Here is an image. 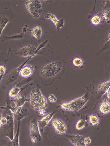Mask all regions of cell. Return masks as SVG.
I'll list each match as a JSON object with an SVG mask.
<instances>
[{
    "label": "cell",
    "mask_w": 110,
    "mask_h": 146,
    "mask_svg": "<svg viewBox=\"0 0 110 146\" xmlns=\"http://www.w3.org/2000/svg\"><path fill=\"white\" fill-rule=\"evenodd\" d=\"M38 112L39 114L41 116H44L46 115V111H45V110H44V109H41V110L38 111Z\"/></svg>",
    "instance_id": "cell-30"
},
{
    "label": "cell",
    "mask_w": 110,
    "mask_h": 146,
    "mask_svg": "<svg viewBox=\"0 0 110 146\" xmlns=\"http://www.w3.org/2000/svg\"><path fill=\"white\" fill-rule=\"evenodd\" d=\"M45 19H50L53 23L57 30H59L64 25V19H59L54 14L47 13L45 15Z\"/></svg>",
    "instance_id": "cell-11"
},
{
    "label": "cell",
    "mask_w": 110,
    "mask_h": 146,
    "mask_svg": "<svg viewBox=\"0 0 110 146\" xmlns=\"http://www.w3.org/2000/svg\"><path fill=\"white\" fill-rule=\"evenodd\" d=\"M30 136L33 143L41 141L42 136L40 131L38 121L36 119L32 120L30 125Z\"/></svg>",
    "instance_id": "cell-6"
},
{
    "label": "cell",
    "mask_w": 110,
    "mask_h": 146,
    "mask_svg": "<svg viewBox=\"0 0 110 146\" xmlns=\"http://www.w3.org/2000/svg\"><path fill=\"white\" fill-rule=\"evenodd\" d=\"M29 101V98L22 93H20L17 97L13 99V107L17 108L23 106L25 103Z\"/></svg>",
    "instance_id": "cell-14"
},
{
    "label": "cell",
    "mask_w": 110,
    "mask_h": 146,
    "mask_svg": "<svg viewBox=\"0 0 110 146\" xmlns=\"http://www.w3.org/2000/svg\"><path fill=\"white\" fill-rule=\"evenodd\" d=\"M3 76H0V84H1V82L2 78H3Z\"/></svg>",
    "instance_id": "cell-32"
},
{
    "label": "cell",
    "mask_w": 110,
    "mask_h": 146,
    "mask_svg": "<svg viewBox=\"0 0 110 146\" xmlns=\"http://www.w3.org/2000/svg\"><path fill=\"white\" fill-rule=\"evenodd\" d=\"M35 67L31 65L23 66L19 72V75L23 78H27L31 76L34 70Z\"/></svg>",
    "instance_id": "cell-12"
},
{
    "label": "cell",
    "mask_w": 110,
    "mask_h": 146,
    "mask_svg": "<svg viewBox=\"0 0 110 146\" xmlns=\"http://www.w3.org/2000/svg\"><path fill=\"white\" fill-rule=\"evenodd\" d=\"M91 23L94 26H98L101 24L102 19L99 15L96 14L93 15L90 19Z\"/></svg>",
    "instance_id": "cell-21"
},
{
    "label": "cell",
    "mask_w": 110,
    "mask_h": 146,
    "mask_svg": "<svg viewBox=\"0 0 110 146\" xmlns=\"http://www.w3.org/2000/svg\"><path fill=\"white\" fill-rule=\"evenodd\" d=\"M110 80H109L106 82L100 84L97 87V91L99 92L103 93V94L106 93L109 88H110Z\"/></svg>",
    "instance_id": "cell-18"
},
{
    "label": "cell",
    "mask_w": 110,
    "mask_h": 146,
    "mask_svg": "<svg viewBox=\"0 0 110 146\" xmlns=\"http://www.w3.org/2000/svg\"><path fill=\"white\" fill-rule=\"evenodd\" d=\"M29 101L32 108L37 111L41 109L46 110L48 107L47 98L39 88H35L31 90Z\"/></svg>",
    "instance_id": "cell-1"
},
{
    "label": "cell",
    "mask_w": 110,
    "mask_h": 146,
    "mask_svg": "<svg viewBox=\"0 0 110 146\" xmlns=\"http://www.w3.org/2000/svg\"><path fill=\"white\" fill-rule=\"evenodd\" d=\"M62 67L57 62H52L45 65L42 69L41 75L45 78H53L61 71Z\"/></svg>",
    "instance_id": "cell-4"
},
{
    "label": "cell",
    "mask_w": 110,
    "mask_h": 146,
    "mask_svg": "<svg viewBox=\"0 0 110 146\" xmlns=\"http://www.w3.org/2000/svg\"><path fill=\"white\" fill-rule=\"evenodd\" d=\"M11 108L13 111L14 119L18 122H20L22 119L29 116V111L23 106L17 108L11 107Z\"/></svg>",
    "instance_id": "cell-8"
},
{
    "label": "cell",
    "mask_w": 110,
    "mask_h": 146,
    "mask_svg": "<svg viewBox=\"0 0 110 146\" xmlns=\"http://www.w3.org/2000/svg\"><path fill=\"white\" fill-rule=\"evenodd\" d=\"M91 143V139L88 137H86L84 139V143L85 146H87L90 144Z\"/></svg>",
    "instance_id": "cell-29"
},
{
    "label": "cell",
    "mask_w": 110,
    "mask_h": 146,
    "mask_svg": "<svg viewBox=\"0 0 110 146\" xmlns=\"http://www.w3.org/2000/svg\"><path fill=\"white\" fill-rule=\"evenodd\" d=\"M31 33L33 37L37 40H39L41 38L43 35V29L40 26L37 25L32 29Z\"/></svg>",
    "instance_id": "cell-16"
},
{
    "label": "cell",
    "mask_w": 110,
    "mask_h": 146,
    "mask_svg": "<svg viewBox=\"0 0 110 146\" xmlns=\"http://www.w3.org/2000/svg\"><path fill=\"white\" fill-rule=\"evenodd\" d=\"M21 92V88L17 86H15L10 89L8 93L9 98L14 99L17 97Z\"/></svg>",
    "instance_id": "cell-17"
},
{
    "label": "cell",
    "mask_w": 110,
    "mask_h": 146,
    "mask_svg": "<svg viewBox=\"0 0 110 146\" xmlns=\"http://www.w3.org/2000/svg\"><path fill=\"white\" fill-rule=\"evenodd\" d=\"M99 111L102 115H106L110 112V103L107 100L102 101L99 108Z\"/></svg>",
    "instance_id": "cell-15"
},
{
    "label": "cell",
    "mask_w": 110,
    "mask_h": 146,
    "mask_svg": "<svg viewBox=\"0 0 110 146\" xmlns=\"http://www.w3.org/2000/svg\"><path fill=\"white\" fill-rule=\"evenodd\" d=\"M89 96V93L86 92L82 96L74 99L68 102L63 103L61 105V107L62 110L67 111H79L88 102Z\"/></svg>",
    "instance_id": "cell-2"
},
{
    "label": "cell",
    "mask_w": 110,
    "mask_h": 146,
    "mask_svg": "<svg viewBox=\"0 0 110 146\" xmlns=\"http://www.w3.org/2000/svg\"><path fill=\"white\" fill-rule=\"evenodd\" d=\"M72 64L76 67H81L84 65V60L81 57H75L73 59Z\"/></svg>",
    "instance_id": "cell-23"
},
{
    "label": "cell",
    "mask_w": 110,
    "mask_h": 146,
    "mask_svg": "<svg viewBox=\"0 0 110 146\" xmlns=\"http://www.w3.org/2000/svg\"><path fill=\"white\" fill-rule=\"evenodd\" d=\"M9 22V19L5 16H0V38L5 28Z\"/></svg>",
    "instance_id": "cell-19"
},
{
    "label": "cell",
    "mask_w": 110,
    "mask_h": 146,
    "mask_svg": "<svg viewBox=\"0 0 110 146\" xmlns=\"http://www.w3.org/2000/svg\"><path fill=\"white\" fill-rule=\"evenodd\" d=\"M48 100L50 102L55 103L57 101V98L54 94H50L48 96Z\"/></svg>",
    "instance_id": "cell-26"
},
{
    "label": "cell",
    "mask_w": 110,
    "mask_h": 146,
    "mask_svg": "<svg viewBox=\"0 0 110 146\" xmlns=\"http://www.w3.org/2000/svg\"><path fill=\"white\" fill-rule=\"evenodd\" d=\"M68 139L71 143L76 146H85L84 139L85 137L80 135H67Z\"/></svg>",
    "instance_id": "cell-10"
},
{
    "label": "cell",
    "mask_w": 110,
    "mask_h": 146,
    "mask_svg": "<svg viewBox=\"0 0 110 146\" xmlns=\"http://www.w3.org/2000/svg\"><path fill=\"white\" fill-rule=\"evenodd\" d=\"M20 122H18V126L17 127V132L15 136H14V138L13 139L12 142V145L13 146H19V128H20Z\"/></svg>",
    "instance_id": "cell-22"
},
{
    "label": "cell",
    "mask_w": 110,
    "mask_h": 146,
    "mask_svg": "<svg viewBox=\"0 0 110 146\" xmlns=\"http://www.w3.org/2000/svg\"><path fill=\"white\" fill-rule=\"evenodd\" d=\"M3 115L7 118V124L2 126V131L5 136L12 141L14 137V118L13 111L11 107H7L5 110Z\"/></svg>",
    "instance_id": "cell-3"
},
{
    "label": "cell",
    "mask_w": 110,
    "mask_h": 146,
    "mask_svg": "<svg viewBox=\"0 0 110 146\" xmlns=\"http://www.w3.org/2000/svg\"><path fill=\"white\" fill-rule=\"evenodd\" d=\"M51 125L57 134L64 135L67 131V126L62 120L55 118L52 120Z\"/></svg>",
    "instance_id": "cell-7"
},
{
    "label": "cell",
    "mask_w": 110,
    "mask_h": 146,
    "mask_svg": "<svg viewBox=\"0 0 110 146\" xmlns=\"http://www.w3.org/2000/svg\"><path fill=\"white\" fill-rule=\"evenodd\" d=\"M54 115V113H48L46 114L45 115L43 116L41 119L38 121V124L41 129H43L45 128L52 121Z\"/></svg>",
    "instance_id": "cell-13"
},
{
    "label": "cell",
    "mask_w": 110,
    "mask_h": 146,
    "mask_svg": "<svg viewBox=\"0 0 110 146\" xmlns=\"http://www.w3.org/2000/svg\"><path fill=\"white\" fill-rule=\"evenodd\" d=\"M6 72V68L4 65L0 66V76H4Z\"/></svg>",
    "instance_id": "cell-28"
},
{
    "label": "cell",
    "mask_w": 110,
    "mask_h": 146,
    "mask_svg": "<svg viewBox=\"0 0 110 146\" xmlns=\"http://www.w3.org/2000/svg\"><path fill=\"white\" fill-rule=\"evenodd\" d=\"M86 126V122L84 120L80 119L76 122L75 124V129L78 131H81L84 129Z\"/></svg>",
    "instance_id": "cell-24"
},
{
    "label": "cell",
    "mask_w": 110,
    "mask_h": 146,
    "mask_svg": "<svg viewBox=\"0 0 110 146\" xmlns=\"http://www.w3.org/2000/svg\"><path fill=\"white\" fill-rule=\"evenodd\" d=\"M25 6L27 11L35 19L40 17L43 11L42 4L40 1L30 0L25 2Z\"/></svg>",
    "instance_id": "cell-5"
},
{
    "label": "cell",
    "mask_w": 110,
    "mask_h": 146,
    "mask_svg": "<svg viewBox=\"0 0 110 146\" xmlns=\"http://www.w3.org/2000/svg\"><path fill=\"white\" fill-rule=\"evenodd\" d=\"M103 16L107 22H109L110 19V10L109 9H105L103 11Z\"/></svg>",
    "instance_id": "cell-25"
},
{
    "label": "cell",
    "mask_w": 110,
    "mask_h": 146,
    "mask_svg": "<svg viewBox=\"0 0 110 146\" xmlns=\"http://www.w3.org/2000/svg\"><path fill=\"white\" fill-rule=\"evenodd\" d=\"M7 118L5 116L1 115L0 117V123H1V126L5 125L7 124Z\"/></svg>",
    "instance_id": "cell-27"
},
{
    "label": "cell",
    "mask_w": 110,
    "mask_h": 146,
    "mask_svg": "<svg viewBox=\"0 0 110 146\" xmlns=\"http://www.w3.org/2000/svg\"><path fill=\"white\" fill-rule=\"evenodd\" d=\"M110 88H109L108 90H107V92H106L105 94H106L107 96V98H108L109 99H110Z\"/></svg>",
    "instance_id": "cell-31"
},
{
    "label": "cell",
    "mask_w": 110,
    "mask_h": 146,
    "mask_svg": "<svg viewBox=\"0 0 110 146\" xmlns=\"http://www.w3.org/2000/svg\"><path fill=\"white\" fill-rule=\"evenodd\" d=\"M37 50L36 47L29 45L21 48L17 51V54L21 57L29 58L35 55Z\"/></svg>",
    "instance_id": "cell-9"
},
{
    "label": "cell",
    "mask_w": 110,
    "mask_h": 146,
    "mask_svg": "<svg viewBox=\"0 0 110 146\" xmlns=\"http://www.w3.org/2000/svg\"><path fill=\"white\" fill-rule=\"evenodd\" d=\"M100 119L99 117L95 114H91L89 116V122L91 126H97L99 124Z\"/></svg>",
    "instance_id": "cell-20"
},
{
    "label": "cell",
    "mask_w": 110,
    "mask_h": 146,
    "mask_svg": "<svg viewBox=\"0 0 110 146\" xmlns=\"http://www.w3.org/2000/svg\"><path fill=\"white\" fill-rule=\"evenodd\" d=\"M0 117H1V115H0ZM1 123H0V128H1Z\"/></svg>",
    "instance_id": "cell-33"
}]
</instances>
